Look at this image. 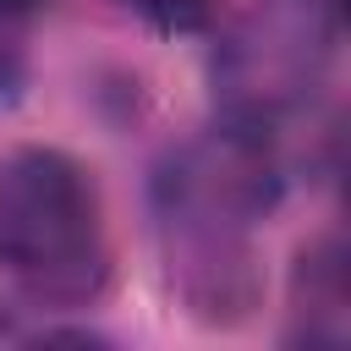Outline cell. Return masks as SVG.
Returning a JSON list of instances; mask_svg holds the SVG:
<instances>
[{
    "label": "cell",
    "mask_w": 351,
    "mask_h": 351,
    "mask_svg": "<svg viewBox=\"0 0 351 351\" xmlns=\"http://www.w3.org/2000/svg\"><path fill=\"white\" fill-rule=\"evenodd\" d=\"M351 335V285H346V247L335 236L296 252L291 269V340L340 346Z\"/></svg>",
    "instance_id": "cell-4"
},
{
    "label": "cell",
    "mask_w": 351,
    "mask_h": 351,
    "mask_svg": "<svg viewBox=\"0 0 351 351\" xmlns=\"http://www.w3.org/2000/svg\"><path fill=\"white\" fill-rule=\"evenodd\" d=\"M38 0H0V22H16V16H27Z\"/></svg>",
    "instance_id": "cell-6"
},
{
    "label": "cell",
    "mask_w": 351,
    "mask_h": 351,
    "mask_svg": "<svg viewBox=\"0 0 351 351\" xmlns=\"http://www.w3.org/2000/svg\"><path fill=\"white\" fill-rule=\"evenodd\" d=\"M285 192V165L274 132L214 121L208 132L176 143L154 170V225L170 291L197 324L252 318L263 280L252 230L274 214Z\"/></svg>",
    "instance_id": "cell-1"
},
{
    "label": "cell",
    "mask_w": 351,
    "mask_h": 351,
    "mask_svg": "<svg viewBox=\"0 0 351 351\" xmlns=\"http://www.w3.org/2000/svg\"><path fill=\"white\" fill-rule=\"evenodd\" d=\"M340 0H252L214 44L208 82L225 121L280 132L324 88Z\"/></svg>",
    "instance_id": "cell-3"
},
{
    "label": "cell",
    "mask_w": 351,
    "mask_h": 351,
    "mask_svg": "<svg viewBox=\"0 0 351 351\" xmlns=\"http://www.w3.org/2000/svg\"><path fill=\"white\" fill-rule=\"evenodd\" d=\"M121 5L154 33H203L219 16V0H121Z\"/></svg>",
    "instance_id": "cell-5"
},
{
    "label": "cell",
    "mask_w": 351,
    "mask_h": 351,
    "mask_svg": "<svg viewBox=\"0 0 351 351\" xmlns=\"http://www.w3.org/2000/svg\"><path fill=\"white\" fill-rule=\"evenodd\" d=\"M0 269L49 313L110 291V225L93 176L60 148H11L0 159Z\"/></svg>",
    "instance_id": "cell-2"
}]
</instances>
